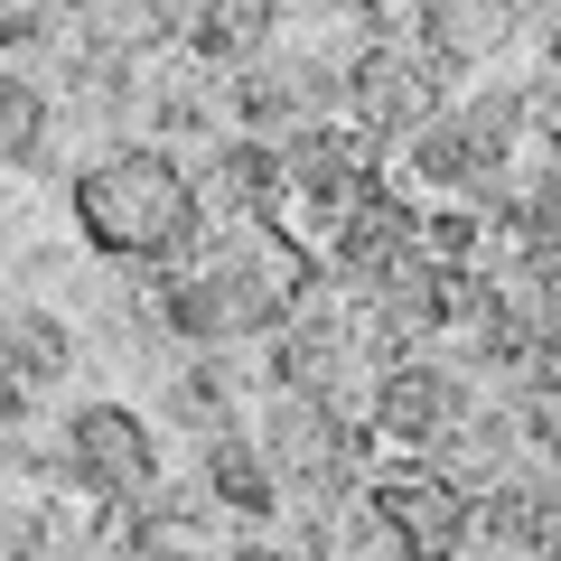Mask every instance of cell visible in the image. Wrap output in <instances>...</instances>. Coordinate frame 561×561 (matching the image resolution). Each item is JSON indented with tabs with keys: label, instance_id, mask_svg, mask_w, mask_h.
<instances>
[{
	"label": "cell",
	"instance_id": "3957f363",
	"mask_svg": "<svg viewBox=\"0 0 561 561\" xmlns=\"http://www.w3.org/2000/svg\"><path fill=\"white\" fill-rule=\"evenodd\" d=\"M365 515H375V534L393 542L402 561H459L468 534H478V496H468L449 468H431V459L383 468V478L365 486Z\"/></svg>",
	"mask_w": 561,
	"mask_h": 561
},
{
	"label": "cell",
	"instance_id": "5b68a950",
	"mask_svg": "<svg viewBox=\"0 0 561 561\" xmlns=\"http://www.w3.org/2000/svg\"><path fill=\"white\" fill-rule=\"evenodd\" d=\"M337 84H346V113H356L365 140H412L440 113V76H431V57L412 38H365Z\"/></svg>",
	"mask_w": 561,
	"mask_h": 561
},
{
	"label": "cell",
	"instance_id": "5bb4252c",
	"mask_svg": "<svg viewBox=\"0 0 561 561\" xmlns=\"http://www.w3.org/2000/svg\"><path fill=\"white\" fill-rule=\"evenodd\" d=\"M524 440L561 468V383H534V412H524Z\"/></svg>",
	"mask_w": 561,
	"mask_h": 561
},
{
	"label": "cell",
	"instance_id": "8992f818",
	"mask_svg": "<svg viewBox=\"0 0 561 561\" xmlns=\"http://www.w3.org/2000/svg\"><path fill=\"white\" fill-rule=\"evenodd\" d=\"M459 402H468V393H459V375H449V365H431V356H383L365 421H375L393 449H431L449 421H459Z\"/></svg>",
	"mask_w": 561,
	"mask_h": 561
},
{
	"label": "cell",
	"instance_id": "52a82bcc",
	"mask_svg": "<svg viewBox=\"0 0 561 561\" xmlns=\"http://www.w3.org/2000/svg\"><path fill=\"white\" fill-rule=\"evenodd\" d=\"M187 197H197V225L206 234H225V225H253V216H272V197H280V150L272 140H216L197 169H187Z\"/></svg>",
	"mask_w": 561,
	"mask_h": 561
},
{
	"label": "cell",
	"instance_id": "2e32d148",
	"mask_svg": "<svg viewBox=\"0 0 561 561\" xmlns=\"http://www.w3.org/2000/svg\"><path fill=\"white\" fill-rule=\"evenodd\" d=\"M552 76H561V20H552Z\"/></svg>",
	"mask_w": 561,
	"mask_h": 561
},
{
	"label": "cell",
	"instance_id": "30bf717a",
	"mask_svg": "<svg viewBox=\"0 0 561 561\" xmlns=\"http://www.w3.org/2000/svg\"><path fill=\"white\" fill-rule=\"evenodd\" d=\"M76 375V328L57 319V309H10L0 319V383H20V393H47V383Z\"/></svg>",
	"mask_w": 561,
	"mask_h": 561
},
{
	"label": "cell",
	"instance_id": "277c9868",
	"mask_svg": "<svg viewBox=\"0 0 561 561\" xmlns=\"http://www.w3.org/2000/svg\"><path fill=\"white\" fill-rule=\"evenodd\" d=\"M66 478L94 486L103 505H150L160 496V449H150V421L131 402H84L66 421Z\"/></svg>",
	"mask_w": 561,
	"mask_h": 561
},
{
	"label": "cell",
	"instance_id": "8fae6325",
	"mask_svg": "<svg viewBox=\"0 0 561 561\" xmlns=\"http://www.w3.org/2000/svg\"><path fill=\"white\" fill-rule=\"evenodd\" d=\"M206 496H216L225 515H272L280 478H272V459H262V440H243V431H206Z\"/></svg>",
	"mask_w": 561,
	"mask_h": 561
},
{
	"label": "cell",
	"instance_id": "6da1fadb",
	"mask_svg": "<svg viewBox=\"0 0 561 561\" xmlns=\"http://www.w3.org/2000/svg\"><path fill=\"white\" fill-rule=\"evenodd\" d=\"M309 300H319V253L290 225L253 216V225H225L216 253L169 280L160 319L197 346H234V337H280Z\"/></svg>",
	"mask_w": 561,
	"mask_h": 561
},
{
	"label": "cell",
	"instance_id": "9a60e30c",
	"mask_svg": "<svg viewBox=\"0 0 561 561\" xmlns=\"http://www.w3.org/2000/svg\"><path fill=\"white\" fill-rule=\"evenodd\" d=\"M542 561H561V515H552V542H542Z\"/></svg>",
	"mask_w": 561,
	"mask_h": 561
},
{
	"label": "cell",
	"instance_id": "4fadbf2b",
	"mask_svg": "<svg viewBox=\"0 0 561 561\" xmlns=\"http://www.w3.org/2000/svg\"><path fill=\"white\" fill-rule=\"evenodd\" d=\"M66 20V0H0V47H38Z\"/></svg>",
	"mask_w": 561,
	"mask_h": 561
},
{
	"label": "cell",
	"instance_id": "ba28073f",
	"mask_svg": "<svg viewBox=\"0 0 561 561\" xmlns=\"http://www.w3.org/2000/svg\"><path fill=\"white\" fill-rule=\"evenodd\" d=\"M412 20L431 66H496L524 28V0H421Z\"/></svg>",
	"mask_w": 561,
	"mask_h": 561
},
{
	"label": "cell",
	"instance_id": "7a4b0ae2",
	"mask_svg": "<svg viewBox=\"0 0 561 561\" xmlns=\"http://www.w3.org/2000/svg\"><path fill=\"white\" fill-rule=\"evenodd\" d=\"M66 206H76V234L94 243L103 262H169V253H187V243H206L197 197H187V169L160 140H122L94 169H76Z\"/></svg>",
	"mask_w": 561,
	"mask_h": 561
},
{
	"label": "cell",
	"instance_id": "9c48e42d",
	"mask_svg": "<svg viewBox=\"0 0 561 561\" xmlns=\"http://www.w3.org/2000/svg\"><path fill=\"white\" fill-rule=\"evenodd\" d=\"M272 20H280V0H169V38H187L197 57H262L272 47Z\"/></svg>",
	"mask_w": 561,
	"mask_h": 561
},
{
	"label": "cell",
	"instance_id": "7c38bea8",
	"mask_svg": "<svg viewBox=\"0 0 561 561\" xmlns=\"http://www.w3.org/2000/svg\"><path fill=\"white\" fill-rule=\"evenodd\" d=\"M57 160V103L38 76H0V169H47Z\"/></svg>",
	"mask_w": 561,
	"mask_h": 561
}]
</instances>
